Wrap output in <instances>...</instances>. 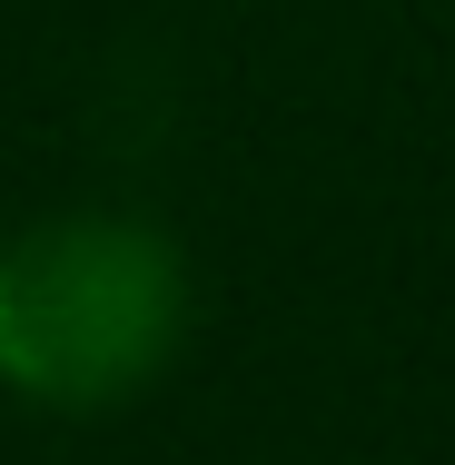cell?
I'll use <instances>...</instances> for the list:
<instances>
[{"label":"cell","instance_id":"1","mask_svg":"<svg viewBox=\"0 0 455 465\" xmlns=\"http://www.w3.org/2000/svg\"><path fill=\"white\" fill-rule=\"evenodd\" d=\"M188 268L159 228L40 218L0 248V386L40 406H109L169 367Z\"/></svg>","mask_w":455,"mask_h":465}]
</instances>
